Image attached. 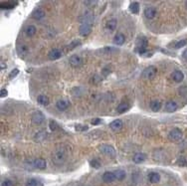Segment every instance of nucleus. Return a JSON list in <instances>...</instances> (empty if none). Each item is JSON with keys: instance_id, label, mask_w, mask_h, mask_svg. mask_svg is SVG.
I'll return each mask as SVG.
<instances>
[{"instance_id": "nucleus-1", "label": "nucleus", "mask_w": 187, "mask_h": 186, "mask_svg": "<svg viewBox=\"0 0 187 186\" xmlns=\"http://www.w3.org/2000/svg\"><path fill=\"white\" fill-rule=\"evenodd\" d=\"M67 159V151L64 147H58L52 153V161L56 165H61Z\"/></svg>"}, {"instance_id": "nucleus-2", "label": "nucleus", "mask_w": 187, "mask_h": 186, "mask_svg": "<svg viewBox=\"0 0 187 186\" xmlns=\"http://www.w3.org/2000/svg\"><path fill=\"white\" fill-rule=\"evenodd\" d=\"M156 73H157L156 68L154 66H150V67H147L146 69L143 70L141 76H143V78L145 79V80H150V79H153L155 77Z\"/></svg>"}, {"instance_id": "nucleus-3", "label": "nucleus", "mask_w": 187, "mask_h": 186, "mask_svg": "<svg viewBox=\"0 0 187 186\" xmlns=\"http://www.w3.org/2000/svg\"><path fill=\"white\" fill-rule=\"evenodd\" d=\"M99 149H100V151H101L102 153L106 154V155H107V156H110V157L115 156V149L112 147V145H101L99 146Z\"/></svg>"}, {"instance_id": "nucleus-4", "label": "nucleus", "mask_w": 187, "mask_h": 186, "mask_svg": "<svg viewBox=\"0 0 187 186\" xmlns=\"http://www.w3.org/2000/svg\"><path fill=\"white\" fill-rule=\"evenodd\" d=\"M182 137H183L182 132L179 128H173L169 132V134H168V138L171 141H179L182 138Z\"/></svg>"}, {"instance_id": "nucleus-5", "label": "nucleus", "mask_w": 187, "mask_h": 186, "mask_svg": "<svg viewBox=\"0 0 187 186\" xmlns=\"http://www.w3.org/2000/svg\"><path fill=\"white\" fill-rule=\"evenodd\" d=\"M70 65L74 68L80 67L82 64H83V59H82L81 56H78V55H73V56L70 57L69 59Z\"/></svg>"}, {"instance_id": "nucleus-6", "label": "nucleus", "mask_w": 187, "mask_h": 186, "mask_svg": "<svg viewBox=\"0 0 187 186\" xmlns=\"http://www.w3.org/2000/svg\"><path fill=\"white\" fill-rule=\"evenodd\" d=\"M136 46H138V51L139 53L143 54L144 52H145L146 47H147V40L144 37L138 39V41H136Z\"/></svg>"}, {"instance_id": "nucleus-7", "label": "nucleus", "mask_w": 187, "mask_h": 186, "mask_svg": "<svg viewBox=\"0 0 187 186\" xmlns=\"http://www.w3.org/2000/svg\"><path fill=\"white\" fill-rule=\"evenodd\" d=\"M45 120V116L41 112H36L32 114V122L34 124H41Z\"/></svg>"}, {"instance_id": "nucleus-8", "label": "nucleus", "mask_w": 187, "mask_h": 186, "mask_svg": "<svg viewBox=\"0 0 187 186\" xmlns=\"http://www.w3.org/2000/svg\"><path fill=\"white\" fill-rule=\"evenodd\" d=\"M91 32H92V24H90V23L82 24L80 29H79V33H80L81 36H88Z\"/></svg>"}, {"instance_id": "nucleus-9", "label": "nucleus", "mask_w": 187, "mask_h": 186, "mask_svg": "<svg viewBox=\"0 0 187 186\" xmlns=\"http://www.w3.org/2000/svg\"><path fill=\"white\" fill-rule=\"evenodd\" d=\"M123 122L120 119H115L114 122H112L110 124V127L112 130H114V132H118V130H120L123 128Z\"/></svg>"}, {"instance_id": "nucleus-10", "label": "nucleus", "mask_w": 187, "mask_h": 186, "mask_svg": "<svg viewBox=\"0 0 187 186\" xmlns=\"http://www.w3.org/2000/svg\"><path fill=\"white\" fill-rule=\"evenodd\" d=\"M155 15H156V9H155L154 7L149 6L144 9V16H145L147 19H152V18L155 17Z\"/></svg>"}, {"instance_id": "nucleus-11", "label": "nucleus", "mask_w": 187, "mask_h": 186, "mask_svg": "<svg viewBox=\"0 0 187 186\" xmlns=\"http://www.w3.org/2000/svg\"><path fill=\"white\" fill-rule=\"evenodd\" d=\"M61 56H62V52L60 51L59 49H53V50H51V51L49 52V54H48V58L50 60H52V61L61 58Z\"/></svg>"}, {"instance_id": "nucleus-12", "label": "nucleus", "mask_w": 187, "mask_h": 186, "mask_svg": "<svg viewBox=\"0 0 187 186\" xmlns=\"http://www.w3.org/2000/svg\"><path fill=\"white\" fill-rule=\"evenodd\" d=\"M33 165L34 167H36V168L38 169H45L47 163L44 158H36L35 160L33 161Z\"/></svg>"}, {"instance_id": "nucleus-13", "label": "nucleus", "mask_w": 187, "mask_h": 186, "mask_svg": "<svg viewBox=\"0 0 187 186\" xmlns=\"http://www.w3.org/2000/svg\"><path fill=\"white\" fill-rule=\"evenodd\" d=\"M171 78H172V80L174 81V82L181 83L184 79V75L182 72H180V71H174V72L171 74Z\"/></svg>"}, {"instance_id": "nucleus-14", "label": "nucleus", "mask_w": 187, "mask_h": 186, "mask_svg": "<svg viewBox=\"0 0 187 186\" xmlns=\"http://www.w3.org/2000/svg\"><path fill=\"white\" fill-rule=\"evenodd\" d=\"M115 179V176L114 172L107 171V172H105L104 175H102V180H104L105 182H107V183L112 182Z\"/></svg>"}, {"instance_id": "nucleus-15", "label": "nucleus", "mask_w": 187, "mask_h": 186, "mask_svg": "<svg viewBox=\"0 0 187 186\" xmlns=\"http://www.w3.org/2000/svg\"><path fill=\"white\" fill-rule=\"evenodd\" d=\"M176 109H177V104H176L175 102L169 101L165 104V111L168 112H174Z\"/></svg>"}, {"instance_id": "nucleus-16", "label": "nucleus", "mask_w": 187, "mask_h": 186, "mask_svg": "<svg viewBox=\"0 0 187 186\" xmlns=\"http://www.w3.org/2000/svg\"><path fill=\"white\" fill-rule=\"evenodd\" d=\"M70 104L68 101H65V99H60V101L57 102L56 104V107L58 109H60V111H65V109H67L69 108Z\"/></svg>"}, {"instance_id": "nucleus-17", "label": "nucleus", "mask_w": 187, "mask_h": 186, "mask_svg": "<svg viewBox=\"0 0 187 186\" xmlns=\"http://www.w3.org/2000/svg\"><path fill=\"white\" fill-rule=\"evenodd\" d=\"M125 42V35H123V34L118 33V34L115 35V37L114 39V43L115 44V45L120 46V45H123Z\"/></svg>"}, {"instance_id": "nucleus-18", "label": "nucleus", "mask_w": 187, "mask_h": 186, "mask_svg": "<svg viewBox=\"0 0 187 186\" xmlns=\"http://www.w3.org/2000/svg\"><path fill=\"white\" fill-rule=\"evenodd\" d=\"M44 16H45V11L42 8L36 9L35 11L33 12V14H32V17L34 18V19H37V20L42 19Z\"/></svg>"}, {"instance_id": "nucleus-19", "label": "nucleus", "mask_w": 187, "mask_h": 186, "mask_svg": "<svg viewBox=\"0 0 187 186\" xmlns=\"http://www.w3.org/2000/svg\"><path fill=\"white\" fill-rule=\"evenodd\" d=\"M145 159H146V155L144 153H141V152L134 154V156H133L134 163H141V162H143Z\"/></svg>"}, {"instance_id": "nucleus-20", "label": "nucleus", "mask_w": 187, "mask_h": 186, "mask_svg": "<svg viewBox=\"0 0 187 186\" xmlns=\"http://www.w3.org/2000/svg\"><path fill=\"white\" fill-rule=\"evenodd\" d=\"M37 102H38V104H41V106H48L49 104V98L45 95H41L37 98Z\"/></svg>"}, {"instance_id": "nucleus-21", "label": "nucleus", "mask_w": 187, "mask_h": 186, "mask_svg": "<svg viewBox=\"0 0 187 186\" xmlns=\"http://www.w3.org/2000/svg\"><path fill=\"white\" fill-rule=\"evenodd\" d=\"M148 180L151 183H157L160 180V175L156 172H151V173L148 174Z\"/></svg>"}, {"instance_id": "nucleus-22", "label": "nucleus", "mask_w": 187, "mask_h": 186, "mask_svg": "<svg viewBox=\"0 0 187 186\" xmlns=\"http://www.w3.org/2000/svg\"><path fill=\"white\" fill-rule=\"evenodd\" d=\"M36 27L33 25H29L27 26V28L25 29V33L26 35L28 36V37H32V36H34L36 34Z\"/></svg>"}, {"instance_id": "nucleus-23", "label": "nucleus", "mask_w": 187, "mask_h": 186, "mask_svg": "<svg viewBox=\"0 0 187 186\" xmlns=\"http://www.w3.org/2000/svg\"><path fill=\"white\" fill-rule=\"evenodd\" d=\"M160 108H161V102L160 101L155 99V101H152L150 103V109L153 112H158L160 109Z\"/></svg>"}, {"instance_id": "nucleus-24", "label": "nucleus", "mask_w": 187, "mask_h": 186, "mask_svg": "<svg viewBox=\"0 0 187 186\" xmlns=\"http://www.w3.org/2000/svg\"><path fill=\"white\" fill-rule=\"evenodd\" d=\"M128 109H130V104L123 102V103H120L118 106V112H120V114H123V112H125Z\"/></svg>"}, {"instance_id": "nucleus-25", "label": "nucleus", "mask_w": 187, "mask_h": 186, "mask_svg": "<svg viewBox=\"0 0 187 186\" xmlns=\"http://www.w3.org/2000/svg\"><path fill=\"white\" fill-rule=\"evenodd\" d=\"M114 173H115V179L120 180H120H123V179H125V170H123V169H118V170H115Z\"/></svg>"}, {"instance_id": "nucleus-26", "label": "nucleus", "mask_w": 187, "mask_h": 186, "mask_svg": "<svg viewBox=\"0 0 187 186\" xmlns=\"http://www.w3.org/2000/svg\"><path fill=\"white\" fill-rule=\"evenodd\" d=\"M47 137V133L45 132H37L35 134V140L37 141V142H40V141H43L45 138Z\"/></svg>"}, {"instance_id": "nucleus-27", "label": "nucleus", "mask_w": 187, "mask_h": 186, "mask_svg": "<svg viewBox=\"0 0 187 186\" xmlns=\"http://www.w3.org/2000/svg\"><path fill=\"white\" fill-rule=\"evenodd\" d=\"M130 10L133 14H138L139 12V4L138 2H131L130 4Z\"/></svg>"}, {"instance_id": "nucleus-28", "label": "nucleus", "mask_w": 187, "mask_h": 186, "mask_svg": "<svg viewBox=\"0 0 187 186\" xmlns=\"http://www.w3.org/2000/svg\"><path fill=\"white\" fill-rule=\"evenodd\" d=\"M107 28L110 31L115 30V27H117V19H110L107 22Z\"/></svg>"}, {"instance_id": "nucleus-29", "label": "nucleus", "mask_w": 187, "mask_h": 186, "mask_svg": "<svg viewBox=\"0 0 187 186\" xmlns=\"http://www.w3.org/2000/svg\"><path fill=\"white\" fill-rule=\"evenodd\" d=\"M187 44V40L186 39H183V40H180V41H178L177 43L175 44V48L176 49H180V48H182V47H184Z\"/></svg>"}, {"instance_id": "nucleus-30", "label": "nucleus", "mask_w": 187, "mask_h": 186, "mask_svg": "<svg viewBox=\"0 0 187 186\" xmlns=\"http://www.w3.org/2000/svg\"><path fill=\"white\" fill-rule=\"evenodd\" d=\"M90 164H91L92 167H94V168H100V167H101V162H100L99 160H97V159H93V160H91Z\"/></svg>"}, {"instance_id": "nucleus-31", "label": "nucleus", "mask_w": 187, "mask_h": 186, "mask_svg": "<svg viewBox=\"0 0 187 186\" xmlns=\"http://www.w3.org/2000/svg\"><path fill=\"white\" fill-rule=\"evenodd\" d=\"M75 129L77 130V132H85V130H88V127L83 124H77L75 127Z\"/></svg>"}, {"instance_id": "nucleus-32", "label": "nucleus", "mask_w": 187, "mask_h": 186, "mask_svg": "<svg viewBox=\"0 0 187 186\" xmlns=\"http://www.w3.org/2000/svg\"><path fill=\"white\" fill-rule=\"evenodd\" d=\"M26 186H38V181L34 178H31L26 182Z\"/></svg>"}, {"instance_id": "nucleus-33", "label": "nucleus", "mask_w": 187, "mask_h": 186, "mask_svg": "<svg viewBox=\"0 0 187 186\" xmlns=\"http://www.w3.org/2000/svg\"><path fill=\"white\" fill-rule=\"evenodd\" d=\"M49 127H50V129H51L52 132H55V130L58 129V124L52 119L50 120V122H49Z\"/></svg>"}, {"instance_id": "nucleus-34", "label": "nucleus", "mask_w": 187, "mask_h": 186, "mask_svg": "<svg viewBox=\"0 0 187 186\" xmlns=\"http://www.w3.org/2000/svg\"><path fill=\"white\" fill-rule=\"evenodd\" d=\"M18 74H19V70H18V69H14V70L12 71L11 73H10V75H9V78H10V79H13V78H15V77H16V76L18 75Z\"/></svg>"}, {"instance_id": "nucleus-35", "label": "nucleus", "mask_w": 187, "mask_h": 186, "mask_svg": "<svg viewBox=\"0 0 187 186\" xmlns=\"http://www.w3.org/2000/svg\"><path fill=\"white\" fill-rule=\"evenodd\" d=\"M81 44V42L80 41H74V42H72V43L70 44L69 45V49H74V48H76V47L77 46H79Z\"/></svg>"}, {"instance_id": "nucleus-36", "label": "nucleus", "mask_w": 187, "mask_h": 186, "mask_svg": "<svg viewBox=\"0 0 187 186\" xmlns=\"http://www.w3.org/2000/svg\"><path fill=\"white\" fill-rule=\"evenodd\" d=\"M13 185H14V184H13V182L10 179L4 180V181L2 182V184H1V186H13Z\"/></svg>"}, {"instance_id": "nucleus-37", "label": "nucleus", "mask_w": 187, "mask_h": 186, "mask_svg": "<svg viewBox=\"0 0 187 186\" xmlns=\"http://www.w3.org/2000/svg\"><path fill=\"white\" fill-rule=\"evenodd\" d=\"M102 122V120L100 119H93V120H92V122H91V124H93V125H97V124H100V122Z\"/></svg>"}, {"instance_id": "nucleus-38", "label": "nucleus", "mask_w": 187, "mask_h": 186, "mask_svg": "<svg viewBox=\"0 0 187 186\" xmlns=\"http://www.w3.org/2000/svg\"><path fill=\"white\" fill-rule=\"evenodd\" d=\"M8 95V92H7L6 89H2L1 90V98H4V97H6Z\"/></svg>"}, {"instance_id": "nucleus-39", "label": "nucleus", "mask_w": 187, "mask_h": 186, "mask_svg": "<svg viewBox=\"0 0 187 186\" xmlns=\"http://www.w3.org/2000/svg\"><path fill=\"white\" fill-rule=\"evenodd\" d=\"M182 57H183V58L185 59V60H187V49L184 50V52L182 53Z\"/></svg>"}, {"instance_id": "nucleus-40", "label": "nucleus", "mask_w": 187, "mask_h": 186, "mask_svg": "<svg viewBox=\"0 0 187 186\" xmlns=\"http://www.w3.org/2000/svg\"><path fill=\"white\" fill-rule=\"evenodd\" d=\"M84 3H85L86 5H90V4H96L97 2L96 1H85Z\"/></svg>"}]
</instances>
